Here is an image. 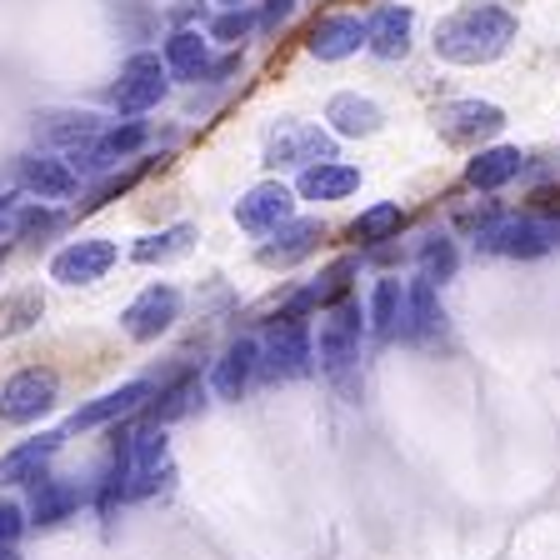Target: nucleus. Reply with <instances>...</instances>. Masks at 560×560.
<instances>
[{"mask_svg": "<svg viewBox=\"0 0 560 560\" xmlns=\"http://www.w3.org/2000/svg\"><path fill=\"white\" fill-rule=\"evenodd\" d=\"M515 15L495 0H470L460 11H451L441 25H435V56L451 60V66H490L501 60L515 40Z\"/></svg>", "mask_w": 560, "mask_h": 560, "instance_id": "nucleus-1", "label": "nucleus"}, {"mask_svg": "<svg viewBox=\"0 0 560 560\" xmlns=\"http://www.w3.org/2000/svg\"><path fill=\"white\" fill-rule=\"evenodd\" d=\"M361 330H365V315H361L355 295H346V301L320 311V326H315L311 336H315V361H320V371H326L330 381L346 385V375L355 371V361H361Z\"/></svg>", "mask_w": 560, "mask_h": 560, "instance_id": "nucleus-2", "label": "nucleus"}, {"mask_svg": "<svg viewBox=\"0 0 560 560\" xmlns=\"http://www.w3.org/2000/svg\"><path fill=\"white\" fill-rule=\"evenodd\" d=\"M480 250L511 260H540L550 250H560V215L525 210V215H511V221H495L490 231H480Z\"/></svg>", "mask_w": 560, "mask_h": 560, "instance_id": "nucleus-3", "label": "nucleus"}, {"mask_svg": "<svg viewBox=\"0 0 560 560\" xmlns=\"http://www.w3.org/2000/svg\"><path fill=\"white\" fill-rule=\"evenodd\" d=\"M320 161H340L336 136H330L326 126H315V120H276V126L266 130V165L270 171H280V165L311 171V165H320Z\"/></svg>", "mask_w": 560, "mask_h": 560, "instance_id": "nucleus-4", "label": "nucleus"}, {"mask_svg": "<svg viewBox=\"0 0 560 560\" xmlns=\"http://www.w3.org/2000/svg\"><path fill=\"white\" fill-rule=\"evenodd\" d=\"M165 91H171V70H165V60L155 56V50H136V56L120 66V81L110 85V105H116L120 116H145V110H155V105L165 101Z\"/></svg>", "mask_w": 560, "mask_h": 560, "instance_id": "nucleus-5", "label": "nucleus"}, {"mask_svg": "<svg viewBox=\"0 0 560 560\" xmlns=\"http://www.w3.org/2000/svg\"><path fill=\"white\" fill-rule=\"evenodd\" d=\"M311 365H315L311 326L280 315L276 326L266 330V340H260V371H266V381H301V375H311Z\"/></svg>", "mask_w": 560, "mask_h": 560, "instance_id": "nucleus-6", "label": "nucleus"}, {"mask_svg": "<svg viewBox=\"0 0 560 560\" xmlns=\"http://www.w3.org/2000/svg\"><path fill=\"white\" fill-rule=\"evenodd\" d=\"M145 140H151V126H145V120H120V126L101 130L95 140H85L81 151H70L66 161L75 175H101V171H116L120 161H130Z\"/></svg>", "mask_w": 560, "mask_h": 560, "instance_id": "nucleus-7", "label": "nucleus"}, {"mask_svg": "<svg viewBox=\"0 0 560 560\" xmlns=\"http://www.w3.org/2000/svg\"><path fill=\"white\" fill-rule=\"evenodd\" d=\"M116 260H120L116 241L85 235V241H70L66 250L50 256V280H60V285H95V280H105L116 270Z\"/></svg>", "mask_w": 560, "mask_h": 560, "instance_id": "nucleus-8", "label": "nucleus"}, {"mask_svg": "<svg viewBox=\"0 0 560 560\" xmlns=\"http://www.w3.org/2000/svg\"><path fill=\"white\" fill-rule=\"evenodd\" d=\"M60 396V375L56 371H15L11 381L0 385V420H11V425H25V420H40Z\"/></svg>", "mask_w": 560, "mask_h": 560, "instance_id": "nucleus-9", "label": "nucleus"}, {"mask_svg": "<svg viewBox=\"0 0 560 560\" xmlns=\"http://www.w3.org/2000/svg\"><path fill=\"white\" fill-rule=\"evenodd\" d=\"M295 221V190L280 186V180H260L235 200V225L245 235H276L280 225Z\"/></svg>", "mask_w": 560, "mask_h": 560, "instance_id": "nucleus-10", "label": "nucleus"}, {"mask_svg": "<svg viewBox=\"0 0 560 560\" xmlns=\"http://www.w3.org/2000/svg\"><path fill=\"white\" fill-rule=\"evenodd\" d=\"M435 130L445 145H480L505 130V110L490 101H451L435 110Z\"/></svg>", "mask_w": 560, "mask_h": 560, "instance_id": "nucleus-11", "label": "nucleus"}, {"mask_svg": "<svg viewBox=\"0 0 560 560\" xmlns=\"http://www.w3.org/2000/svg\"><path fill=\"white\" fill-rule=\"evenodd\" d=\"M180 320V291L175 285H145L136 301L120 311V326L130 340H161Z\"/></svg>", "mask_w": 560, "mask_h": 560, "instance_id": "nucleus-12", "label": "nucleus"}, {"mask_svg": "<svg viewBox=\"0 0 560 560\" xmlns=\"http://www.w3.org/2000/svg\"><path fill=\"white\" fill-rule=\"evenodd\" d=\"M410 31H416V11L410 5H375L365 15V50L381 60H400L410 50Z\"/></svg>", "mask_w": 560, "mask_h": 560, "instance_id": "nucleus-13", "label": "nucleus"}, {"mask_svg": "<svg viewBox=\"0 0 560 560\" xmlns=\"http://www.w3.org/2000/svg\"><path fill=\"white\" fill-rule=\"evenodd\" d=\"M151 396H155L151 381H126V385H116V390H105L101 400H91V406L75 410L66 431H101V425H110V420H120V416H136Z\"/></svg>", "mask_w": 560, "mask_h": 560, "instance_id": "nucleus-14", "label": "nucleus"}, {"mask_svg": "<svg viewBox=\"0 0 560 560\" xmlns=\"http://www.w3.org/2000/svg\"><path fill=\"white\" fill-rule=\"evenodd\" d=\"M320 241H326V225L311 221V215H305V221L295 215L291 225H280V231L270 235L266 245H260V256H256V260H260L266 270H291L295 260H305Z\"/></svg>", "mask_w": 560, "mask_h": 560, "instance_id": "nucleus-15", "label": "nucleus"}, {"mask_svg": "<svg viewBox=\"0 0 560 560\" xmlns=\"http://www.w3.org/2000/svg\"><path fill=\"white\" fill-rule=\"evenodd\" d=\"M365 46V21L361 15H320V21L311 25V40H305V50H311L315 60H346V56H355V50Z\"/></svg>", "mask_w": 560, "mask_h": 560, "instance_id": "nucleus-16", "label": "nucleus"}, {"mask_svg": "<svg viewBox=\"0 0 560 560\" xmlns=\"http://www.w3.org/2000/svg\"><path fill=\"white\" fill-rule=\"evenodd\" d=\"M256 371H260V340L241 336V340H231L225 355L215 361V371H210V390H215L221 400H241Z\"/></svg>", "mask_w": 560, "mask_h": 560, "instance_id": "nucleus-17", "label": "nucleus"}, {"mask_svg": "<svg viewBox=\"0 0 560 560\" xmlns=\"http://www.w3.org/2000/svg\"><path fill=\"white\" fill-rule=\"evenodd\" d=\"M21 186L35 200H70L81 190V175L70 171V161H60V155H21Z\"/></svg>", "mask_w": 560, "mask_h": 560, "instance_id": "nucleus-18", "label": "nucleus"}, {"mask_svg": "<svg viewBox=\"0 0 560 560\" xmlns=\"http://www.w3.org/2000/svg\"><path fill=\"white\" fill-rule=\"evenodd\" d=\"M60 441H66L60 431H46V435H35V441H21L15 451H5L0 455V486H35V480L46 476L50 455L60 451Z\"/></svg>", "mask_w": 560, "mask_h": 560, "instance_id": "nucleus-19", "label": "nucleus"}, {"mask_svg": "<svg viewBox=\"0 0 560 560\" xmlns=\"http://www.w3.org/2000/svg\"><path fill=\"white\" fill-rule=\"evenodd\" d=\"M326 120H330V136H350V140H361V136H375V130L385 126V110L371 101V95L340 91V95H330Z\"/></svg>", "mask_w": 560, "mask_h": 560, "instance_id": "nucleus-20", "label": "nucleus"}, {"mask_svg": "<svg viewBox=\"0 0 560 560\" xmlns=\"http://www.w3.org/2000/svg\"><path fill=\"white\" fill-rule=\"evenodd\" d=\"M445 330V311H441V295H435V285L425 276L410 280L406 285V330H400V340H435Z\"/></svg>", "mask_w": 560, "mask_h": 560, "instance_id": "nucleus-21", "label": "nucleus"}, {"mask_svg": "<svg viewBox=\"0 0 560 560\" xmlns=\"http://www.w3.org/2000/svg\"><path fill=\"white\" fill-rule=\"evenodd\" d=\"M165 70H171V81H206L210 70V35L200 31H175L161 50Z\"/></svg>", "mask_w": 560, "mask_h": 560, "instance_id": "nucleus-22", "label": "nucleus"}, {"mask_svg": "<svg viewBox=\"0 0 560 560\" xmlns=\"http://www.w3.org/2000/svg\"><path fill=\"white\" fill-rule=\"evenodd\" d=\"M295 190H301L305 200H346L361 190V171L346 161H320V165H311V171H301Z\"/></svg>", "mask_w": 560, "mask_h": 560, "instance_id": "nucleus-23", "label": "nucleus"}, {"mask_svg": "<svg viewBox=\"0 0 560 560\" xmlns=\"http://www.w3.org/2000/svg\"><path fill=\"white\" fill-rule=\"evenodd\" d=\"M521 151L515 145H490V151H476L470 155V165H466V186H476V190H501V186H511L515 175H521Z\"/></svg>", "mask_w": 560, "mask_h": 560, "instance_id": "nucleus-24", "label": "nucleus"}, {"mask_svg": "<svg viewBox=\"0 0 560 560\" xmlns=\"http://www.w3.org/2000/svg\"><path fill=\"white\" fill-rule=\"evenodd\" d=\"M365 320H371V330H375L381 340L400 336V330H406V280H396V276L375 280L371 311H365Z\"/></svg>", "mask_w": 560, "mask_h": 560, "instance_id": "nucleus-25", "label": "nucleus"}, {"mask_svg": "<svg viewBox=\"0 0 560 560\" xmlns=\"http://www.w3.org/2000/svg\"><path fill=\"white\" fill-rule=\"evenodd\" d=\"M190 245H196V225H165L155 235H140L130 245V260L136 266H171V260L190 256Z\"/></svg>", "mask_w": 560, "mask_h": 560, "instance_id": "nucleus-26", "label": "nucleus"}, {"mask_svg": "<svg viewBox=\"0 0 560 560\" xmlns=\"http://www.w3.org/2000/svg\"><path fill=\"white\" fill-rule=\"evenodd\" d=\"M81 505V490L70 480H56V476H40L31 486V521L35 525H60L70 521V511Z\"/></svg>", "mask_w": 560, "mask_h": 560, "instance_id": "nucleus-27", "label": "nucleus"}, {"mask_svg": "<svg viewBox=\"0 0 560 560\" xmlns=\"http://www.w3.org/2000/svg\"><path fill=\"white\" fill-rule=\"evenodd\" d=\"M35 130H40V140H50V145H66V155H70V151H81L85 140L101 136L105 120L91 116V110H81V116H75V110H66V116H50L46 126H35Z\"/></svg>", "mask_w": 560, "mask_h": 560, "instance_id": "nucleus-28", "label": "nucleus"}, {"mask_svg": "<svg viewBox=\"0 0 560 560\" xmlns=\"http://www.w3.org/2000/svg\"><path fill=\"white\" fill-rule=\"evenodd\" d=\"M400 225H406V210L396 206V200H381V206L361 210L355 221H350V241L361 245H381V241H396Z\"/></svg>", "mask_w": 560, "mask_h": 560, "instance_id": "nucleus-29", "label": "nucleus"}, {"mask_svg": "<svg viewBox=\"0 0 560 560\" xmlns=\"http://www.w3.org/2000/svg\"><path fill=\"white\" fill-rule=\"evenodd\" d=\"M455 266H460V256H455V241H445V235H431V241L420 245V276L431 280H451Z\"/></svg>", "mask_w": 560, "mask_h": 560, "instance_id": "nucleus-30", "label": "nucleus"}, {"mask_svg": "<svg viewBox=\"0 0 560 560\" xmlns=\"http://www.w3.org/2000/svg\"><path fill=\"white\" fill-rule=\"evenodd\" d=\"M190 400H196V381L186 375V381H175L171 390H161V400L151 406V420H155V425H171L175 416H186V410H190Z\"/></svg>", "mask_w": 560, "mask_h": 560, "instance_id": "nucleus-31", "label": "nucleus"}, {"mask_svg": "<svg viewBox=\"0 0 560 560\" xmlns=\"http://www.w3.org/2000/svg\"><path fill=\"white\" fill-rule=\"evenodd\" d=\"M250 25H256V15L245 11V5H235V11H225L221 21H210V40H221V46H241L245 35H250Z\"/></svg>", "mask_w": 560, "mask_h": 560, "instance_id": "nucleus-32", "label": "nucleus"}, {"mask_svg": "<svg viewBox=\"0 0 560 560\" xmlns=\"http://www.w3.org/2000/svg\"><path fill=\"white\" fill-rule=\"evenodd\" d=\"M35 320H40V295L25 291V295H15V301H11V311H5L0 330H5V336H15V330H31Z\"/></svg>", "mask_w": 560, "mask_h": 560, "instance_id": "nucleus-33", "label": "nucleus"}, {"mask_svg": "<svg viewBox=\"0 0 560 560\" xmlns=\"http://www.w3.org/2000/svg\"><path fill=\"white\" fill-rule=\"evenodd\" d=\"M136 180H140V165H136V171H126V175H110V180H101V186H95V190H91V196H85V200H81V210H95V206H105V200H116V196H126V190H130V186H136Z\"/></svg>", "mask_w": 560, "mask_h": 560, "instance_id": "nucleus-34", "label": "nucleus"}, {"mask_svg": "<svg viewBox=\"0 0 560 560\" xmlns=\"http://www.w3.org/2000/svg\"><path fill=\"white\" fill-rule=\"evenodd\" d=\"M50 225H56V215H50L46 206L15 210V235H40V231H50Z\"/></svg>", "mask_w": 560, "mask_h": 560, "instance_id": "nucleus-35", "label": "nucleus"}, {"mask_svg": "<svg viewBox=\"0 0 560 560\" xmlns=\"http://www.w3.org/2000/svg\"><path fill=\"white\" fill-rule=\"evenodd\" d=\"M25 530V511L15 501H0V546H15Z\"/></svg>", "mask_w": 560, "mask_h": 560, "instance_id": "nucleus-36", "label": "nucleus"}, {"mask_svg": "<svg viewBox=\"0 0 560 560\" xmlns=\"http://www.w3.org/2000/svg\"><path fill=\"white\" fill-rule=\"evenodd\" d=\"M291 5H295V0H266V11H260V21H266V25H276L280 15L291 11Z\"/></svg>", "mask_w": 560, "mask_h": 560, "instance_id": "nucleus-37", "label": "nucleus"}, {"mask_svg": "<svg viewBox=\"0 0 560 560\" xmlns=\"http://www.w3.org/2000/svg\"><path fill=\"white\" fill-rule=\"evenodd\" d=\"M215 5H225V11H235V5H241V0H215Z\"/></svg>", "mask_w": 560, "mask_h": 560, "instance_id": "nucleus-38", "label": "nucleus"}, {"mask_svg": "<svg viewBox=\"0 0 560 560\" xmlns=\"http://www.w3.org/2000/svg\"><path fill=\"white\" fill-rule=\"evenodd\" d=\"M5 231H11V221H5V215H0V235H5Z\"/></svg>", "mask_w": 560, "mask_h": 560, "instance_id": "nucleus-39", "label": "nucleus"}]
</instances>
